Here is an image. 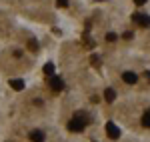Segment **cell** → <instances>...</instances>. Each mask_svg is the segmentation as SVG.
<instances>
[{
    "mask_svg": "<svg viewBox=\"0 0 150 142\" xmlns=\"http://www.w3.org/2000/svg\"><path fill=\"white\" fill-rule=\"evenodd\" d=\"M132 20L138 24L140 28H148V26H150V16H148V14H144V12H136V14H132Z\"/></svg>",
    "mask_w": 150,
    "mask_h": 142,
    "instance_id": "6da1fadb",
    "label": "cell"
},
{
    "mask_svg": "<svg viewBox=\"0 0 150 142\" xmlns=\"http://www.w3.org/2000/svg\"><path fill=\"white\" fill-rule=\"evenodd\" d=\"M106 134H108L112 140H118V138H120V128L116 126L114 122H106Z\"/></svg>",
    "mask_w": 150,
    "mask_h": 142,
    "instance_id": "7a4b0ae2",
    "label": "cell"
},
{
    "mask_svg": "<svg viewBox=\"0 0 150 142\" xmlns=\"http://www.w3.org/2000/svg\"><path fill=\"white\" fill-rule=\"evenodd\" d=\"M48 86H50L54 92H60V90L64 88V80H62L60 76H50V80H48Z\"/></svg>",
    "mask_w": 150,
    "mask_h": 142,
    "instance_id": "3957f363",
    "label": "cell"
},
{
    "mask_svg": "<svg viewBox=\"0 0 150 142\" xmlns=\"http://www.w3.org/2000/svg\"><path fill=\"white\" fill-rule=\"evenodd\" d=\"M74 120H78L80 124H84V126H88L90 124V114L88 112H84V110H78V112H74Z\"/></svg>",
    "mask_w": 150,
    "mask_h": 142,
    "instance_id": "277c9868",
    "label": "cell"
},
{
    "mask_svg": "<svg viewBox=\"0 0 150 142\" xmlns=\"http://www.w3.org/2000/svg\"><path fill=\"white\" fill-rule=\"evenodd\" d=\"M84 128H86V126H84V124H80L78 120H74V118L68 122V130H70V132H82Z\"/></svg>",
    "mask_w": 150,
    "mask_h": 142,
    "instance_id": "5b68a950",
    "label": "cell"
},
{
    "mask_svg": "<svg viewBox=\"0 0 150 142\" xmlns=\"http://www.w3.org/2000/svg\"><path fill=\"white\" fill-rule=\"evenodd\" d=\"M30 140L32 142H44V132L42 130H32L30 132Z\"/></svg>",
    "mask_w": 150,
    "mask_h": 142,
    "instance_id": "8992f818",
    "label": "cell"
},
{
    "mask_svg": "<svg viewBox=\"0 0 150 142\" xmlns=\"http://www.w3.org/2000/svg\"><path fill=\"white\" fill-rule=\"evenodd\" d=\"M122 80H124L126 84H134L136 80H138V76H136L134 72H124V74H122Z\"/></svg>",
    "mask_w": 150,
    "mask_h": 142,
    "instance_id": "52a82bcc",
    "label": "cell"
},
{
    "mask_svg": "<svg viewBox=\"0 0 150 142\" xmlns=\"http://www.w3.org/2000/svg\"><path fill=\"white\" fill-rule=\"evenodd\" d=\"M10 86L14 88V90H22V88H24V82L20 80V78H12V80H10Z\"/></svg>",
    "mask_w": 150,
    "mask_h": 142,
    "instance_id": "ba28073f",
    "label": "cell"
},
{
    "mask_svg": "<svg viewBox=\"0 0 150 142\" xmlns=\"http://www.w3.org/2000/svg\"><path fill=\"white\" fill-rule=\"evenodd\" d=\"M142 126H144V128H150V108L142 114Z\"/></svg>",
    "mask_w": 150,
    "mask_h": 142,
    "instance_id": "9c48e42d",
    "label": "cell"
},
{
    "mask_svg": "<svg viewBox=\"0 0 150 142\" xmlns=\"http://www.w3.org/2000/svg\"><path fill=\"white\" fill-rule=\"evenodd\" d=\"M104 98H106V102H114V98H116V92L112 90V88H108V90L104 92Z\"/></svg>",
    "mask_w": 150,
    "mask_h": 142,
    "instance_id": "30bf717a",
    "label": "cell"
},
{
    "mask_svg": "<svg viewBox=\"0 0 150 142\" xmlns=\"http://www.w3.org/2000/svg\"><path fill=\"white\" fill-rule=\"evenodd\" d=\"M44 74H46V76H52V74H54V64L48 62L46 66H44Z\"/></svg>",
    "mask_w": 150,
    "mask_h": 142,
    "instance_id": "8fae6325",
    "label": "cell"
},
{
    "mask_svg": "<svg viewBox=\"0 0 150 142\" xmlns=\"http://www.w3.org/2000/svg\"><path fill=\"white\" fill-rule=\"evenodd\" d=\"M106 40H108V42H114V40H116V34H114V32H110V34H106Z\"/></svg>",
    "mask_w": 150,
    "mask_h": 142,
    "instance_id": "7c38bea8",
    "label": "cell"
},
{
    "mask_svg": "<svg viewBox=\"0 0 150 142\" xmlns=\"http://www.w3.org/2000/svg\"><path fill=\"white\" fill-rule=\"evenodd\" d=\"M56 4L62 6V8H66V6H68V0H56Z\"/></svg>",
    "mask_w": 150,
    "mask_h": 142,
    "instance_id": "4fadbf2b",
    "label": "cell"
},
{
    "mask_svg": "<svg viewBox=\"0 0 150 142\" xmlns=\"http://www.w3.org/2000/svg\"><path fill=\"white\" fill-rule=\"evenodd\" d=\"M134 2H136L138 6H142V4H146V0H134Z\"/></svg>",
    "mask_w": 150,
    "mask_h": 142,
    "instance_id": "5bb4252c",
    "label": "cell"
},
{
    "mask_svg": "<svg viewBox=\"0 0 150 142\" xmlns=\"http://www.w3.org/2000/svg\"><path fill=\"white\" fill-rule=\"evenodd\" d=\"M144 76H146V78L150 80V70H146V72H144Z\"/></svg>",
    "mask_w": 150,
    "mask_h": 142,
    "instance_id": "9a60e30c",
    "label": "cell"
}]
</instances>
